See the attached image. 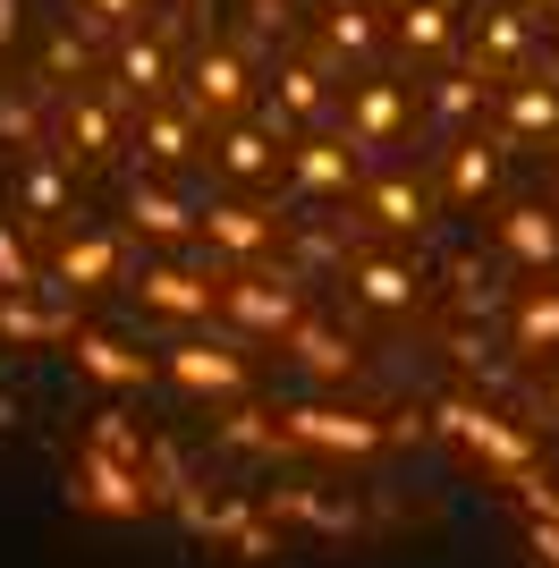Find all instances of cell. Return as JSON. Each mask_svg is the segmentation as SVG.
I'll return each mask as SVG.
<instances>
[{
    "instance_id": "cell-16",
    "label": "cell",
    "mask_w": 559,
    "mask_h": 568,
    "mask_svg": "<svg viewBox=\"0 0 559 568\" xmlns=\"http://www.w3.org/2000/svg\"><path fill=\"white\" fill-rule=\"evenodd\" d=\"M111 272V237H69V255L51 272V288H77V281H102Z\"/></svg>"
},
{
    "instance_id": "cell-32",
    "label": "cell",
    "mask_w": 559,
    "mask_h": 568,
    "mask_svg": "<svg viewBox=\"0 0 559 568\" xmlns=\"http://www.w3.org/2000/svg\"><path fill=\"white\" fill-rule=\"evenodd\" d=\"M93 9H102L111 26H119V18H136V0H93Z\"/></svg>"
},
{
    "instance_id": "cell-22",
    "label": "cell",
    "mask_w": 559,
    "mask_h": 568,
    "mask_svg": "<svg viewBox=\"0 0 559 568\" xmlns=\"http://www.w3.org/2000/svg\"><path fill=\"white\" fill-rule=\"evenodd\" d=\"M144 153H153L162 170H179V162H186V119H162V111H153V119H144Z\"/></svg>"
},
{
    "instance_id": "cell-25",
    "label": "cell",
    "mask_w": 559,
    "mask_h": 568,
    "mask_svg": "<svg viewBox=\"0 0 559 568\" xmlns=\"http://www.w3.org/2000/svg\"><path fill=\"white\" fill-rule=\"evenodd\" d=\"M509 119H517V128H559V94H517Z\"/></svg>"
},
{
    "instance_id": "cell-6",
    "label": "cell",
    "mask_w": 559,
    "mask_h": 568,
    "mask_svg": "<svg viewBox=\"0 0 559 568\" xmlns=\"http://www.w3.org/2000/svg\"><path fill=\"white\" fill-rule=\"evenodd\" d=\"M348 281H356V297H365V306H390V314L424 297V272H407V263H373V255L348 263Z\"/></svg>"
},
{
    "instance_id": "cell-9",
    "label": "cell",
    "mask_w": 559,
    "mask_h": 568,
    "mask_svg": "<svg viewBox=\"0 0 559 568\" xmlns=\"http://www.w3.org/2000/svg\"><path fill=\"white\" fill-rule=\"evenodd\" d=\"M77 365H85L93 382H119V390H136V382L153 374V356L119 348V339H102V332H77Z\"/></svg>"
},
{
    "instance_id": "cell-19",
    "label": "cell",
    "mask_w": 559,
    "mask_h": 568,
    "mask_svg": "<svg viewBox=\"0 0 559 568\" xmlns=\"http://www.w3.org/2000/svg\"><path fill=\"white\" fill-rule=\"evenodd\" d=\"M373 213H382V230H424V195L407 187V179H382V187H373Z\"/></svg>"
},
{
    "instance_id": "cell-30",
    "label": "cell",
    "mask_w": 559,
    "mask_h": 568,
    "mask_svg": "<svg viewBox=\"0 0 559 568\" xmlns=\"http://www.w3.org/2000/svg\"><path fill=\"white\" fill-rule=\"evenodd\" d=\"M0 136H34V111H26V102H0Z\"/></svg>"
},
{
    "instance_id": "cell-26",
    "label": "cell",
    "mask_w": 559,
    "mask_h": 568,
    "mask_svg": "<svg viewBox=\"0 0 559 568\" xmlns=\"http://www.w3.org/2000/svg\"><path fill=\"white\" fill-rule=\"evenodd\" d=\"M26 204H34V213H60V179H51V162L26 170Z\"/></svg>"
},
{
    "instance_id": "cell-28",
    "label": "cell",
    "mask_w": 559,
    "mask_h": 568,
    "mask_svg": "<svg viewBox=\"0 0 559 568\" xmlns=\"http://www.w3.org/2000/svg\"><path fill=\"white\" fill-rule=\"evenodd\" d=\"M69 144H111V128H102V111H77V102H69Z\"/></svg>"
},
{
    "instance_id": "cell-10",
    "label": "cell",
    "mask_w": 559,
    "mask_h": 568,
    "mask_svg": "<svg viewBox=\"0 0 559 568\" xmlns=\"http://www.w3.org/2000/svg\"><path fill=\"white\" fill-rule=\"evenodd\" d=\"M500 246H509L517 263H559V221L542 213V204H517V213L500 221Z\"/></svg>"
},
{
    "instance_id": "cell-4",
    "label": "cell",
    "mask_w": 559,
    "mask_h": 568,
    "mask_svg": "<svg viewBox=\"0 0 559 568\" xmlns=\"http://www.w3.org/2000/svg\"><path fill=\"white\" fill-rule=\"evenodd\" d=\"M398 119H407V94H398V85H356V94H348V153H356V144L382 153V144L398 136Z\"/></svg>"
},
{
    "instance_id": "cell-13",
    "label": "cell",
    "mask_w": 559,
    "mask_h": 568,
    "mask_svg": "<svg viewBox=\"0 0 559 568\" xmlns=\"http://www.w3.org/2000/svg\"><path fill=\"white\" fill-rule=\"evenodd\" d=\"M288 170H297V187L331 195V187H348V144H305V153H288Z\"/></svg>"
},
{
    "instance_id": "cell-1",
    "label": "cell",
    "mask_w": 559,
    "mask_h": 568,
    "mask_svg": "<svg viewBox=\"0 0 559 568\" xmlns=\"http://www.w3.org/2000/svg\"><path fill=\"white\" fill-rule=\"evenodd\" d=\"M280 433H297L314 450H382V425L373 416H339V407H288Z\"/></svg>"
},
{
    "instance_id": "cell-31",
    "label": "cell",
    "mask_w": 559,
    "mask_h": 568,
    "mask_svg": "<svg viewBox=\"0 0 559 568\" xmlns=\"http://www.w3.org/2000/svg\"><path fill=\"white\" fill-rule=\"evenodd\" d=\"M535 551H542V560L559 568V526H535Z\"/></svg>"
},
{
    "instance_id": "cell-15",
    "label": "cell",
    "mask_w": 559,
    "mask_h": 568,
    "mask_svg": "<svg viewBox=\"0 0 559 568\" xmlns=\"http://www.w3.org/2000/svg\"><path fill=\"white\" fill-rule=\"evenodd\" d=\"M119 85H128V94H162V85H170L162 43H128V51H119Z\"/></svg>"
},
{
    "instance_id": "cell-18",
    "label": "cell",
    "mask_w": 559,
    "mask_h": 568,
    "mask_svg": "<svg viewBox=\"0 0 559 568\" xmlns=\"http://www.w3.org/2000/svg\"><path fill=\"white\" fill-rule=\"evenodd\" d=\"M398 43H407V51H441V43H449V9H441V0H407Z\"/></svg>"
},
{
    "instance_id": "cell-33",
    "label": "cell",
    "mask_w": 559,
    "mask_h": 568,
    "mask_svg": "<svg viewBox=\"0 0 559 568\" xmlns=\"http://www.w3.org/2000/svg\"><path fill=\"white\" fill-rule=\"evenodd\" d=\"M9 34H18V0H0V43H9Z\"/></svg>"
},
{
    "instance_id": "cell-11",
    "label": "cell",
    "mask_w": 559,
    "mask_h": 568,
    "mask_svg": "<svg viewBox=\"0 0 559 568\" xmlns=\"http://www.w3.org/2000/svg\"><path fill=\"white\" fill-rule=\"evenodd\" d=\"M195 102H204V111H237V102H246V69H237L230 51H204V60H195Z\"/></svg>"
},
{
    "instance_id": "cell-21",
    "label": "cell",
    "mask_w": 559,
    "mask_h": 568,
    "mask_svg": "<svg viewBox=\"0 0 559 568\" xmlns=\"http://www.w3.org/2000/svg\"><path fill=\"white\" fill-rule=\"evenodd\" d=\"M491 179H500V162H491V144H458V162H449V195H484Z\"/></svg>"
},
{
    "instance_id": "cell-3",
    "label": "cell",
    "mask_w": 559,
    "mask_h": 568,
    "mask_svg": "<svg viewBox=\"0 0 559 568\" xmlns=\"http://www.w3.org/2000/svg\"><path fill=\"white\" fill-rule=\"evenodd\" d=\"M77 484H85L77 500H93V509H119V518H136L144 500H153V493H144V467H119V458H102V450L77 458Z\"/></svg>"
},
{
    "instance_id": "cell-20",
    "label": "cell",
    "mask_w": 559,
    "mask_h": 568,
    "mask_svg": "<svg viewBox=\"0 0 559 568\" xmlns=\"http://www.w3.org/2000/svg\"><path fill=\"white\" fill-rule=\"evenodd\" d=\"M517 339H526V348H559V288H535V297H526Z\"/></svg>"
},
{
    "instance_id": "cell-29",
    "label": "cell",
    "mask_w": 559,
    "mask_h": 568,
    "mask_svg": "<svg viewBox=\"0 0 559 568\" xmlns=\"http://www.w3.org/2000/svg\"><path fill=\"white\" fill-rule=\"evenodd\" d=\"M331 43H339V51H365V43H373V26L356 18V9H339V26H331Z\"/></svg>"
},
{
    "instance_id": "cell-7",
    "label": "cell",
    "mask_w": 559,
    "mask_h": 568,
    "mask_svg": "<svg viewBox=\"0 0 559 568\" xmlns=\"http://www.w3.org/2000/svg\"><path fill=\"white\" fill-rule=\"evenodd\" d=\"M136 297H144L153 314H179V323L212 314V288H204V281H186V272H170V263H153V272H144V281H136Z\"/></svg>"
},
{
    "instance_id": "cell-24",
    "label": "cell",
    "mask_w": 559,
    "mask_h": 568,
    "mask_svg": "<svg viewBox=\"0 0 559 568\" xmlns=\"http://www.w3.org/2000/svg\"><path fill=\"white\" fill-rule=\"evenodd\" d=\"M297 348H305V365H314V374H348V365H356V348H339V339H323V332H305Z\"/></svg>"
},
{
    "instance_id": "cell-12",
    "label": "cell",
    "mask_w": 559,
    "mask_h": 568,
    "mask_svg": "<svg viewBox=\"0 0 559 568\" xmlns=\"http://www.w3.org/2000/svg\"><path fill=\"white\" fill-rule=\"evenodd\" d=\"M204 230L221 237L230 255H263V246H272V221H263V213H246V204H212V213H204Z\"/></svg>"
},
{
    "instance_id": "cell-17",
    "label": "cell",
    "mask_w": 559,
    "mask_h": 568,
    "mask_svg": "<svg viewBox=\"0 0 559 568\" xmlns=\"http://www.w3.org/2000/svg\"><path fill=\"white\" fill-rule=\"evenodd\" d=\"M128 213H136V230H144V237H186V213L170 204L162 187H136V195H128Z\"/></svg>"
},
{
    "instance_id": "cell-5",
    "label": "cell",
    "mask_w": 559,
    "mask_h": 568,
    "mask_svg": "<svg viewBox=\"0 0 559 568\" xmlns=\"http://www.w3.org/2000/svg\"><path fill=\"white\" fill-rule=\"evenodd\" d=\"M212 306L221 314H237V323H288L297 314V288H272V281H230V288H212Z\"/></svg>"
},
{
    "instance_id": "cell-2",
    "label": "cell",
    "mask_w": 559,
    "mask_h": 568,
    "mask_svg": "<svg viewBox=\"0 0 559 568\" xmlns=\"http://www.w3.org/2000/svg\"><path fill=\"white\" fill-rule=\"evenodd\" d=\"M441 425L458 433L466 450L500 458V467H526V450H535L526 433H509V425H500V416H491V407H475V399H449V407H441Z\"/></svg>"
},
{
    "instance_id": "cell-8",
    "label": "cell",
    "mask_w": 559,
    "mask_h": 568,
    "mask_svg": "<svg viewBox=\"0 0 559 568\" xmlns=\"http://www.w3.org/2000/svg\"><path fill=\"white\" fill-rule=\"evenodd\" d=\"M170 374L186 390H246V356L230 348H170Z\"/></svg>"
},
{
    "instance_id": "cell-14",
    "label": "cell",
    "mask_w": 559,
    "mask_h": 568,
    "mask_svg": "<svg viewBox=\"0 0 559 568\" xmlns=\"http://www.w3.org/2000/svg\"><path fill=\"white\" fill-rule=\"evenodd\" d=\"M272 162H280V153H272L263 128H230V136H221V170H230V179H263Z\"/></svg>"
},
{
    "instance_id": "cell-23",
    "label": "cell",
    "mask_w": 559,
    "mask_h": 568,
    "mask_svg": "<svg viewBox=\"0 0 559 568\" xmlns=\"http://www.w3.org/2000/svg\"><path fill=\"white\" fill-rule=\"evenodd\" d=\"M0 332L9 339H43V332H60L43 306H26V297H0Z\"/></svg>"
},
{
    "instance_id": "cell-27",
    "label": "cell",
    "mask_w": 559,
    "mask_h": 568,
    "mask_svg": "<svg viewBox=\"0 0 559 568\" xmlns=\"http://www.w3.org/2000/svg\"><path fill=\"white\" fill-rule=\"evenodd\" d=\"M0 288H9V297H18V288H34V272H26V255L9 246V230H0Z\"/></svg>"
}]
</instances>
